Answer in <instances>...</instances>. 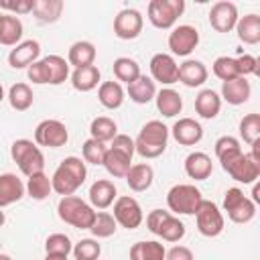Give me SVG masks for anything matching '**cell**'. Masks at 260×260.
Masks as SVG:
<instances>
[{
	"label": "cell",
	"mask_w": 260,
	"mask_h": 260,
	"mask_svg": "<svg viewBox=\"0 0 260 260\" xmlns=\"http://www.w3.org/2000/svg\"><path fill=\"white\" fill-rule=\"evenodd\" d=\"M85 177H87L85 162L79 156H65L55 169L51 177V185L57 195L67 197V195H73L85 183Z\"/></svg>",
	"instance_id": "1"
},
{
	"label": "cell",
	"mask_w": 260,
	"mask_h": 260,
	"mask_svg": "<svg viewBox=\"0 0 260 260\" xmlns=\"http://www.w3.org/2000/svg\"><path fill=\"white\" fill-rule=\"evenodd\" d=\"M167 142L169 128L160 120H148L134 140V152H138L142 158H158L167 150Z\"/></svg>",
	"instance_id": "2"
},
{
	"label": "cell",
	"mask_w": 260,
	"mask_h": 260,
	"mask_svg": "<svg viewBox=\"0 0 260 260\" xmlns=\"http://www.w3.org/2000/svg\"><path fill=\"white\" fill-rule=\"evenodd\" d=\"M26 75L32 83H49V85H61L63 81H67L69 73V63L65 57L61 55H47L39 61H35L28 69Z\"/></svg>",
	"instance_id": "3"
},
{
	"label": "cell",
	"mask_w": 260,
	"mask_h": 260,
	"mask_svg": "<svg viewBox=\"0 0 260 260\" xmlns=\"http://www.w3.org/2000/svg\"><path fill=\"white\" fill-rule=\"evenodd\" d=\"M57 215L61 221H65L67 225H73L77 230H89L93 219H95V209L83 201L77 195H67L61 197L57 203Z\"/></svg>",
	"instance_id": "4"
},
{
	"label": "cell",
	"mask_w": 260,
	"mask_h": 260,
	"mask_svg": "<svg viewBox=\"0 0 260 260\" xmlns=\"http://www.w3.org/2000/svg\"><path fill=\"white\" fill-rule=\"evenodd\" d=\"M10 156L16 162V167L20 169V173L26 177L45 171V154L35 144V140H28V138L14 140L10 146Z\"/></svg>",
	"instance_id": "5"
},
{
	"label": "cell",
	"mask_w": 260,
	"mask_h": 260,
	"mask_svg": "<svg viewBox=\"0 0 260 260\" xmlns=\"http://www.w3.org/2000/svg\"><path fill=\"white\" fill-rule=\"evenodd\" d=\"M201 201H203L201 191L191 183L173 185L167 193V205L173 215H195Z\"/></svg>",
	"instance_id": "6"
},
{
	"label": "cell",
	"mask_w": 260,
	"mask_h": 260,
	"mask_svg": "<svg viewBox=\"0 0 260 260\" xmlns=\"http://www.w3.org/2000/svg\"><path fill=\"white\" fill-rule=\"evenodd\" d=\"M146 228L150 234L158 236L165 242H179L185 236V223L165 209H152L146 215Z\"/></svg>",
	"instance_id": "7"
},
{
	"label": "cell",
	"mask_w": 260,
	"mask_h": 260,
	"mask_svg": "<svg viewBox=\"0 0 260 260\" xmlns=\"http://www.w3.org/2000/svg\"><path fill=\"white\" fill-rule=\"evenodd\" d=\"M183 12L185 0H150L146 8V18L154 28L169 30L175 26Z\"/></svg>",
	"instance_id": "8"
},
{
	"label": "cell",
	"mask_w": 260,
	"mask_h": 260,
	"mask_svg": "<svg viewBox=\"0 0 260 260\" xmlns=\"http://www.w3.org/2000/svg\"><path fill=\"white\" fill-rule=\"evenodd\" d=\"M223 211L234 223H248L256 215V203L240 187H230L223 193Z\"/></svg>",
	"instance_id": "9"
},
{
	"label": "cell",
	"mask_w": 260,
	"mask_h": 260,
	"mask_svg": "<svg viewBox=\"0 0 260 260\" xmlns=\"http://www.w3.org/2000/svg\"><path fill=\"white\" fill-rule=\"evenodd\" d=\"M221 169L238 183H244V185H252L258 181L260 177V160H256L250 152H240L236 154L234 158L221 162Z\"/></svg>",
	"instance_id": "10"
},
{
	"label": "cell",
	"mask_w": 260,
	"mask_h": 260,
	"mask_svg": "<svg viewBox=\"0 0 260 260\" xmlns=\"http://www.w3.org/2000/svg\"><path fill=\"white\" fill-rule=\"evenodd\" d=\"M195 223H197V232L205 238H217L225 228L221 209L209 199H203L199 203V207L195 211Z\"/></svg>",
	"instance_id": "11"
},
{
	"label": "cell",
	"mask_w": 260,
	"mask_h": 260,
	"mask_svg": "<svg viewBox=\"0 0 260 260\" xmlns=\"http://www.w3.org/2000/svg\"><path fill=\"white\" fill-rule=\"evenodd\" d=\"M69 140V130L59 120H43L35 128V144L47 148H61Z\"/></svg>",
	"instance_id": "12"
},
{
	"label": "cell",
	"mask_w": 260,
	"mask_h": 260,
	"mask_svg": "<svg viewBox=\"0 0 260 260\" xmlns=\"http://www.w3.org/2000/svg\"><path fill=\"white\" fill-rule=\"evenodd\" d=\"M169 49H171V55H177V57H189L197 45H199V30L191 24H179V26H173V30L169 32Z\"/></svg>",
	"instance_id": "13"
},
{
	"label": "cell",
	"mask_w": 260,
	"mask_h": 260,
	"mask_svg": "<svg viewBox=\"0 0 260 260\" xmlns=\"http://www.w3.org/2000/svg\"><path fill=\"white\" fill-rule=\"evenodd\" d=\"M114 205V219L118 225L126 228V230H136L142 219H144V213H142V207L140 203L130 197V195H120L116 197V201L112 203Z\"/></svg>",
	"instance_id": "14"
},
{
	"label": "cell",
	"mask_w": 260,
	"mask_h": 260,
	"mask_svg": "<svg viewBox=\"0 0 260 260\" xmlns=\"http://www.w3.org/2000/svg\"><path fill=\"white\" fill-rule=\"evenodd\" d=\"M144 18L136 8H124L114 16V35L122 41H132L142 32Z\"/></svg>",
	"instance_id": "15"
},
{
	"label": "cell",
	"mask_w": 260,
	"mask_h": 260,
	"mask_svg": "<svg viewBox=\"0 0 260 260\" xmlns=\"http://www.w3.org/2000/svg\"><path fill=\"white\" fill-rule=\"evenodd\" d=\"M148 67H150V79L152 81H158L162 85H173L179 81V65H177L175 57L169 53L152 55Z\"/></svg>",
	"instance_id": "16"
},
{
	"label": "cell",
	"mask_w": 260,
	"mask_h": 260,
	"mask_svg": "<svg viewBox=\"0 0 260 260\" xmlns=\"http://www.w3.org/2000/svg\"><path fill=\"white\" fill-rule=\"evenodd\" d=\"M238 18H240L238 6L230 0H219L209 10V24L217 32H232L236 28Z\"/></svg>",
	"instance_id": "17"
},
{
	"label": "cell",
	"mask_w": 260,
	"mask_h": 260,
	"mask_svg": "<svg viewBox=\"0 0 260 260\" xmlns=\"http://www.w3.org/2000/svg\"><path fill=\"white\" fill-rule=\"evenodd\" d=\"M41 57V43L35 39L28 41H20L14 49H10L8 53V65L12 69H28L35 61H39Z\"/></svg>",
	"instance_id": "18"
},
{
	"label": "cell",
	"mask_w": 260,
	"mask_h": 260,
	"mask_svg": "<svg viewBox=\"0 0 260 260\" xmlns=\"http://www.w3.org/2000/svg\"><path fill=\"white\" fill-rule=\"evenodd\" d=\"M169 132L181 146H195L203 138V126L193 118H179Z\"/></svg>",
	"instance_id": "19"
},
{
	"label": "cell",
	"mask_w": 260,
	"mask_h": 260,
	"mask_svg": "<svg viewBox=\"0 0 260 260\" xmlns=\"http://www.w3.org/2000/svg\"><path fill=\"white\" fill-rule=\"evenodd\" d=\"M250 93H252V87H250V81L248 77H236V79H230V81H221V100L228 102L230 106H242L250 100Z\"/></svg>",
	"instance_id": "20"
},
{
	"label": "cell",
	"mask_w": 260,
	"mask_h": 260,
	"mask_svg": "<svg viewBox=\"0 0 260 260\" xmlns=\"http://www.w3.org/2000/svg\"><path fill=\"white\" fill-rule=\"evenodd\" d=\"M207 67L199 59H185L179 65V81L187 87H201L207 81Z\"/></svg>",
	"instance_id": "21"
},
{
	"label": "cell",
	"mask_w": 260,
	"mask_h": 260,
	"mask_svg": "<svg viewBox=\"0 0 260 260\" xmlns=\"http://www.w3.org/2000/svg\"><path fill=\"white\" fill-rule=\"evenodd\" d=\"M24 195H26L24 183L14 173H2L0 175V209L20 201Z\"/></svg>",
	"instance_id": "22"
},
{
	"label": "cell",
	"mask_w": 260,
	"mask_h": 260,
	"mask_svg": "<svg viewBox=\"0 0 260 260\" xmlns=\"http://www.w3.org/2000/svg\"><path fill=\"white\" fill-rule=\"evenodd\" d=\"M116 185L108 179H98L89 187V205L93 209H108L116 201Z\"/></svg>",
	"instance_id": "23"
},
{
	"label": "cell",
	"mask_w": 260,
	"mask_h": 260,
	"mask_svg": "<svg viewBox=\"0 0 260 260\" xmlns=\"http://www.w3.org/2000/svg\"><path fill=\"white\" fill-rule=\"evenodd\" d=\"M185 173H187L189 179H195V181L209 179V175L213 173L211 156L201 152V150H195V152L187 154V158H185Z\"/></svg>",
	"instance_id": "24"
},
{
	"label": "cell",
	"mask_w": 260,
	"mask_h": 260,
	"mask_svg": "<svg viewBox=\"0 0 260 260\" xmlns=\"http://www.w3.org/2000/svg\"><path fill=\"white\" fill-rule=\"evenodd\" d=\"M126 185L134 191V193H142L146 189H150L152 181H154V171L148 162H136L128 169L126 173Z\"/></svg>",
	"instance_id": "25"
},
{
	"label": "cell",
	"mask_w": 260,
	"mask_h": 260,
	"mask_svg": "<svg viewBox=\"0 0 260 260\" xmlns=\"http://www.w3.org/2000/svg\"><path fill=\"white\" fill-rule=\"evenodd\" d=\"M95 45L89 43V41H75L69 51H67V63L69 67L77 69V67H87V65H93L95 61Z\"/></svg>",
	"instance_id": "26"
},
{
	"label": "cell",
	"mask_w": 260,
	"mask_h": 260,
	"mask_svg": "<svg viewBox=\"0 0 260 260\" xmlns=\"http://www.w3.org/2000/svg\"><path fill=\"white\" fill-rule=\"evenodd\" d=\"M156 102V110L165 116V118H175L181 114L183 110V98L179 91H175L173 87H162L160 91H156L154 95Z\"/></svg>",
	"instance_id": "27"
},
{
	"label": "cell",
	"mask_w": 260,
	"mask_h": 260,
	"mask_svg": "<svg viewBox=\"0 0 260 260\" xmlns=\"http://www.w3.org/2000/svg\"><path fill=\"white\" fill-rule=\"evenodd\" d=\"M128 95H130V100L134 102V104H148V102H152L154 100V95H156V85H154V81L148 77V75H138L132 83H128Z\"/></svg>",
	"instance_id": "28"
},
{
	"label": "cell",
	"mask_w": 260,
	"mask_h": 260,
	"mask_svg": "<svg viewBox=\"0 0 260 260\" xmlns=\"http://www.w3.org/2000/svg\"><path fill=\"white\" fill-rule=\"evenodd\" d=\"M221 110V98L213 89H201L195 98V112L203 120H213Z\"/></svg>",
	"instance_id": "29"
},
{
	"label": "cell",
	"mask_w": 260,
	"mask_h": 260,
	"mask_svg": "<svg viewBox=\"0 0 260 260\" xmlns=\"http://www.w3.org/2000/svg\"><path fill=\"white\" fill-rule=\"evenodd\" d=\"M236 35L244 45H258L260 43V16L258 14L240 16L236 22Z\"/></svg>",
	"instance_id": "30"
},
{
	"label": "cell",
	"mask_w": 260,
	"mask_h": 260,
	"mask_svg": "<svg viewBox=\"0 0 260 260\" xmlns=\"http://www.w3.org/2000/svg\"><path fill=\"white\" fill-rule=\"evenodd\" d=\"M69 77H71L73 89L85 93V91H91V89L98 87L102 75H100V69H98L95 65H87V67H77V69H73V73H71Z\"/></svg>",
	"instance_id": "31"
},
{
	"label": "cell",
	"mask_w": 260,
	"mask_h": 260,
	"mask_svg": "<svg viewBox=\"0 0 260 260\" xmlns=\"http://www.w3.org/2000/svg\"><path fill=\"white\" fill-rule=\"evenodd\" d=\"M24 26L22 20L14 14H4L2 18V26H0V45L4 47H16L22 39Z\"/></svg>",
	"instance_id": "32"
},
{
	"label": "cell",
	"mask_w": 260,
	"mask_h": 260,
	"mask_svg": "<svg viewBox=\"0 0 260 260\" xmlns=\"http://www.w3.org/2000/svg\"><path fill=\"white\" fill-rule=\"evenodd\" d=\"M167 248L156 240H142L132 244L130 260H165Z\"/></svg>",
	"instance_id": "33"
},
{
	"label": "cell",
	"mask_w": 260,
	"mask_h": 260,
	"mask_svg": "<svg viewBox=\"0 0 260 260\" xmlns=\"http://www.w3.org/2000/svg\"><path fill=\"white\" fill-rule=\"evenodd\" d=\"M98 102L106 110H118L124 104V89L118 81H104L98 87Z\"/></svg>",
	"instance_id": "34"
},
{
	"label": "cell",
	"mask_w": 260,
	"mask_h": 260,
	"mask_svg": "<svg viewBox=\"0 0 260 260\" xmlns=\"http://www.w3.org/2000/svg\"><path fill=\"white\" fill-rule=\"evenodd\" d=\"M102 165H104V169H106L112 177L122 179V177H126L128 169L132 167V156H128V154H124V152H120V150L108 148Z\"/></svg>",
	"instance_id": "35"
},
{
	"label": "cell",
	"mask_w": 260,
	"mask_h": 260,
	"mask_svg": "<svg viewBox=\"0 0 260 260\" xmlns=\"http://www.w3.org/2000/svg\"><path fill=\"white\" fill-rule=\"evenodd\" d=\"M63 8H65L63 0H35L32 14L39 22L49 24V22H57L61 18Z\"/></svg>",
	"instance_id": "36"
},
{
	"label": "cell",
	"mask_w": 260,
	"mask_h": 260,
	"mask_svg": "<svg viewBox=\"0 0 260 260\" xmlns=\"http://www.w3.org/2000/svg\"><path fill=\"white\" fill-rule=\"evenodd\" d=\"M32 102H35V95H32V89H30L28 83L18 81V83L10 85V89H8V104H10L12 110L26 112L32 106Z\"/></svg>",
	"instance_id": "37"
},
{
	"label": "cell",
	"mask_w": 260,
	"mask_h": 260,
	"mask_svg": "<svg viewBox=\"0 0 260 260\" xmlns=\"http://www.w3.org/2000/svg\"><path fill=\"white\" fill-rule=\"evenodd\" d=\"M24 191H26V195H28L30 199H35V201H45V199L51 195V191H53L51 177H47V175H45V171H43V173H37V175L26 177Z\"/></svg>",
	"instance_id": "38"
},
{
	"label": "cell",
	"mask_w": 260,
	"mask_h": 260,
	"mask_svg": "<svg viewBox=\"0 0 260 260\" xmlns=\"http://www.w3.org/2000/svg\"><path fill=\"white\" fill-rule=\"evenodd\" d=\"M89 134H91L89 138H93L98 142H104V144L112 142V138L118 134V124L108 116H98L89 124Z\"/></svg>",
	"instance_id": "39"
},
{
	"label": "cell",
	"mask_w": 260,
	"mask_h": 260,
	"mask_svg": "<svg viewBox=\"0 0 260 260\" xmlns=\"http://www.w3.org/2000/svg\"><path fill=\"white\" fill-rule=\"evenodd\" d=\"M112 71H114V77L118 81L132 83L140 75V65L130 57H118L114 61V65H112Z\"/></svg>",
	"instance_id": "40"
},
{
	"label": "cell",
	"mask_w": 260,
	"mask_h": 260,
	"mask_svg": "<svg viewBox=\"0 0 260 260\" xmlns=\"http://www.w3.org/2000/svg\"><path fill=\"white\" fill-rule=\"evenodd\" d=\"M116 230H118V223H116V219H114L112 213H108V211H95V219H93V223L89 228V232L93 234V238H98V240L110 238V236L116 234Z\"/></svg>",
	"instance_id": "41"
},
{
	"label": "cell",
	"mask_w": 260,
	"mask_h": 260,
	"mask_svg": "<svg viewBox=\"0 0 260 260\" xmlns=\"http://www.w3.org/2000/svg\"><path fill=\"white\" fill-rule=\"evenodd\" d=\"M240 138L246 142V144H254L256 140H260V114L252 112V114H246L242 120H240Z\"/></svg>",
	"instance_id": "42"
},
{
	"label": "cell",
	"mask_w": 260,
	"mask_h": 260,
	"mask_svg": "<svg viewBox=\"0 0 260 260\" xmlns=\"http://www.w3.org/2000/svg\"><path fill=\"white\" fill-rule=\"evenodd\" d=\"M213 150H215V156L219 162H225L230 158H234L236 154L242 152V146H240V140L236 136H219L213 144Z\"/></svg>",
	"instance_id": "43"
},
{
	"label": "cell",
	"mask_w": 260,
	"mask_h": 260,
	"mask_svg": "<svg viewBox=\"0 0 260 260\" xmlns=\"http://www.w3.org/2000/svg\"><path fill=\"white\" fill-rule=\"evenodd\" d=\"M211 69H213V75H215L217 79H221V81H230V79H236V77H240V73H238V63H236V57H228V55H221V57H217V59L213 61Z\"/></svg>",
	"instance_id": "44"
},
{
	"label": "cell",
	"mask_w": 260,
	"mask_h": 260,
	"mask_svg": "<svg viewBox=\"0 0 260 260\" xmlns=\"http://www.w3.org/2000/svg\"><path fill=\"white\" fill-rule=\"evenodd\" d=\"M71 254L75 260H98L102 254V246L93 238H83L77 244H73Z\"/></svg>",
	"instance_id": "45"
},
{
	"label": "cell",
	"mask_w": 260,
	"mask_h": 260,
	"mask_svg": "<svg viewBox=\"0 0 260 260\" xmlns=\"http://www.w3.org/2000/svg\"><path fill=\"white\" fill-rule=\"evenodd\" d=\"M106 150L108 146L104 142H98L93 138H87L81 146V154H83V162H89V165H102L104 162V156H106Z\"/></svg>",
	"instance_id": "46"
},
{
	"label": "cell",
	"mask_w": 260,
	"mask_h": 260,
	"mask_svg": "<svg viewBox=\"0 0 260 260\" xmlns=\"http://www.w3.org/2000/svg\"><path fill=\"white\" fill-rule=\"evenodd\" d=\"M73 250V244L69 240V236L65 234H51L45 240V254H63L69 256Z\"/></svg>",
	"instance_id": "47"
},
{
	"label": "cell",
	"mask_w": 260,
	"mask_h": 260,
	"mask_svg": "<svg viewBox=\"0 0 260 260\" xmlns=\"http://www.w3.org/2000/svg\"><path fill=\"white\" fill-rule=\"evenodd\" d=\"M236 63H238L240 77H248V75L258 73V59L254 55H240V57H236Z\"/></svg>",
	"instance_id": "48"
},
{
	"label": "cell",
	"mask_w": 260,
	"mask_h": 260,
	"mask_svg": "<svg viewBox=\"0 0 260 260\" xmlns=\"http://www.w3.org/2000/svg\"><path fill=\"white\" fill-rule=\"evenodd\" d=\"M110 148L120 150V152H124L128 156H134V140L128 134H116L112 138V142H110Z\"/></svg>",
	"instance_id": "49"
},
{
	"label": "cell",
	"mask_w": 260,
	"mask_h": 260,
	"mask_svg": "<svg viewBox=\"0 0 260 260\" xmlns=\"http://www.w3.org/2000/svg\"><path fill=\"white\" fill-rule=\"evenodd\" d=\"M35 8V0H16V2H0V10H10L16 14H28Z\"/></svg>",
	"instance_id": "50"
},
{
	"label": "cell",
	"mask_w": 260,
	"mask_h": 260,
	"mask_svg": "<svg viewBox=\"0 0 260 260\" xmlns=\"http://www.w3.org/2000/svg\"><path fill=\"white\" fill-rule=\"evenodd\" d=\"M165 260H195V258L187 246H173L171 250H167Z\"/></svg>",
	"instance_id": "51"
},
{
	"label": "cell",
	"mask_w": 260,
	"mask_h": 260,
	"mask_svg": "<svg viewBox=\"0 0 260 260\" xmlns=\"http://www.w3.org/2000/svg\"><path fill=\"white\" fill-rule=\"evenodd\" d=\"M45 260H69V258L63 254H45Z\"/></svg>",
	"instance_id": "52"
},
{
	"label": "cell",
	"mask_w": 260,
	"mask_h": 260,
	"mask_svg": "<svg viewBox=\"0 0 260 260\" xmlns=\"http://www.w3.org/2000/svg\"><path fill=\"white\" fill-rule=\"evenodd\" d=\"M252 195H254V197H252V201H254V203H258V201H260V187H258L256 183H254V191H252Z\"/></svg>",
	"instance_id": "53"
},
{
	"label": "cell",
	"mask_w": 260,
	"mask_h": 260,
	"mask_svg": "<svg viewBox=\"0 0 260 260\" xmlns=\"http://www.w3.org/2000/svg\"><path fill=\"white\" fill-rule=\"evenodd\" d=\"M4 221H6V215H4V211H2V209H0V228H2V225H4Z\"/></svg>",
	"instance_id": "54"
},
{
	"label": "cell",
	"mask_w": 260,
	"mask_h": 260,
	"mask_svg": "<svg viewBox=\"0 0 260 260\" xmlns=\"http://www.w3.org/2000/svg\"><path fill=\"white\" fill-rule=\"evenodd\" d=\"M0 260H12L8 254H0Z\"/></svg>",
	"instance_id": "55"
},
{
	"label": "cell",
	"mask_w": 260,
	"mask_h": 260,
	"mask_svg": "<svg viewBox=\"0 0 260 260\" xmlns=\"http://www.w3.org/2000/svg\"><path fill=\"white\" fill-rule=\"evenodd\" d=\"M2 100H4V87L0 85V102H2Z\"/></svg>",
	"instance_id": "56"
},
{
	"label": "cell",
	"mask_w": 260,
	"mask_h": 260,
	"mask_svg": "<svg viewBox=\"0 0 260 260\" xmlns=\"http://www.w3.org/2000/svg\"><path fill=\"white\" fill-rule=\"evenodd\" d=\"M2 18H4V14H2V12H0V26H2Z\"/></svg>",
	"instance_id": "57"
}]
</instances>
